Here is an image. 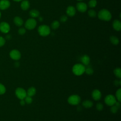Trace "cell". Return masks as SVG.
<instances>
[{
  "label": "cell",
  "instance_id": "cell-8",
  "mask_svg": "<svg viewBox=\"0 0 121 121\" xmlns=\"http://www.w3.org/2000/svg\"><path fill=\"white\" fill-rule=\"evenodd\" d=\"M9 56L12 59L17 60L20 59L21 53L19 51L14 49L10 51L9 53Z\"/></svg>",
  "mask_w": 121,
  "mask_h": 121
},
{
  "label": "cell",
  "instance_id": "cell-1",
  "mask_svg": "<svg viewBox=\"0 0 121 121\" xmlns=\"http://www.w3.org/2000/svg\"><path fill=\"white\" fill-rule=\"evenodd\" d=\"M98 17L99 19L105 21H109L112 18L111 12L106 9H102L98 13Z\"/></svg>",
  "mask_w": 121,
  "mask_h": 121
},
{
  "label": "cell",
  "instance_id": "cell-25",
  "mask_svg": "<svg viewBox=\"0 0 121 121\" xmlns=\"http://www.w3.org/2000/svg\"><path fill=\"white\" fill-rule=\"evenodd\" d=\"M85 72L88 75H91L93 74L94 70H93V69L91 67H87L86 68H85Z\"/></svg>",
  "mask_w": 121,
  "mask_h": 121
},
{
  "label": "cell",
  "instance_id": "cell-13",
  "mask_svg": "<svg viewBox=\"0 0 121 121\" xmlns=\"http://www.w3.org/2000/svg\"><path fill=\"white\" fill-rule=\"evenodd\" d=\"M80 61L82 63L81 64H82L85 66H88L90 63V57H89V56H88L86 54H85L81 57Z\"/></svg>",
  "mask_w": 121,
  "mask_h": 121
},
{
  "label": "cell",
  "instance_id": "cell-15",
  "mask_svg": "<svg viewBox=\"0 0 121 121\" xmlns=\"http://www.w3.org/2000/svg\"><path fill=\"white\" fill-rule=\"evenodd\" d=\"M112 27L117 31H120L121 29V23L119 20L115 19L112 22Z\"/></svg>",
  "mask_w": 121,
  "mask_h": 121
},
{
  "label": "cell",
  "instance_id": "cell-4",
  "mask_svg": "<svg viewBox=\"0 0 121 121\" xmlns=\"http://www.w3.org/2000/svg\"><path fill=\"white\" fill-rule=\"evenodd\" d=\"M81 101L80 97L78 95H70L68 99V102L72 105L78 104Z\"/></svg>",
  "mask_w": 121,
  "mask_h": 121
},
{
  "label": "cell",
  "instance_id": "cell-10",
  "mask_svg": "<svg viewBox=\"0 0 121 121\" xmlns=\"http://www.w3.org/2000/svg\"><path fill=\"white\" fill-rule=\"evenodd\" d=\"M76 8L78 11L82 13H84L86 11L87 7V5L85 3L80 2L77 4Z\"/></svg>",
  "mask_w": 121,
  "mask_h": 121
},
{
  "label": "cell",
  "instance_id": "cell-28",
  "mask_svg": "<svg viewBox=\"0 0 121 121\" xmlns=\"http://www.w3.org/2000/svg\"><path fill=\"white\" fill-rule=\"evenodd\" d=\"M24 100L25 101L26 103L27 104H30L33 102V99H32V97L30 96H28V95H26V97L24 98Z\"/></svg>",
  "mask_w": 121,
  "mask_h": 121
},
{
  "label": "cell",
  "instance_id": "cell-21",
  "mask_svg": "<svg viewBox=\"0 0 121 121\" xmlns=\"http://www.w3.org/2000/svg\"><path fill=\"white\" fill-rule=\"evenodd\" d=\"M110 40L111 43L114 45H117L119 43V40L118 38L115 36H111L110 37Z\"/></svg>",
  "mask_w": 121,
  "mask_h": 121
},
{
  "label": "cell",
  "instance_id": "cell-39",
  "mask_svg": "<svg viewBox=\"0 0 121 121\" xmlns=\"http://www.w3.org/2000/svg\"><path fill=\"white\" fill-rule=\"evenodd\" d=\"M78 0V1H82V0Z\"/></svg>",
  "mask_w": 121,
  "mask_h": 121
},
{
  "label": "cell",
  "instance_id": "cell-14",
  "mask_svg": "<svg viewBox=\"0 0 121 121\" xmlns=\"http://www.w3.org/2000/svg\"><path fill=\"white\" fill-rule=\"evenodd\" d=\"M76 11L74 7L72 6H68L66 9V13L69 17H73L76 14Z\"/></svg>",
  "mask_w": 121,
  "mask_h": 121
},
{
  "label": "cell",
  "instance_id": "cell-16",
  "mask_svg": "<svg viewBox=\"0 0 121 121\" xmlns=\"http://www.w3.org/2000/svg\"><path fill=\"white\" fill-rule=\"evenodd\" d=\"M20 7L22 10H26L30 7V3L27 0H22L20 4Z\"/></svg>",
  "mask_w": 121,
  "mask_h": 121
},
{
  "label": "cell",
  "instance_id": "cell-6",
  "mask_svg": "<svg viewBox=\"0 0 121 121\" xmlns=\"http://www.w3.org/2000/svg\"><path fill=\"white\" fill-rule=\"evenodd\" d=\"M117 102V99L113 95L110 94L106 96L104 98V103L108 106H112L115 104Z\"/></svg>",
  "mask_w": 121,
  "mask_h": 121
},
{
  "label": "cell",
  "instance_id": "cell-3",
  "mask_svg": "<svg viewBox=\"0 0 121 121\" xmlns=\"http://www.w3.org/2000/svg\"><path fill=\"white\" fill-rule=\"evenodd\" d=\"M38 32L42 36H46L48 35L51 32L50 27L46 25H41L38 28Z\"/></svg>",
  "mask_w": 121,
  "mask_h": 121
},
{
  "label": "cell",
  "instance_id": "cell-17",
  "mask_svg": "<svg viewBox=\"0 0 121 121\" xmlns=\"http://www.w3.org/2000/svg\"><path fill=\"white\" fill-rule=\"evenodd\" d=\"M14 22L15 24L17 26H21L23 24V19L19 17H16L14 18Z\"/></svg>",
  "mask_w": 121,
  "mask_h": 121
},
{
  "label": "cell",
  "instance_id": "cell-9",
  "mask_svg": "<svg viewBox=\"0 0 121 121\" xmlns=\"http://www.w3.org/2000/svg\"><path fill=\"white\" fill-rule=\"evenodd\" d=\"M10 30L9 25L6 22H2L0 23V31L3 33H8Z\"/></svg>",
  "mask_w": 121,
  "mask_h": 121
},
{
  "label": "cell",
  "instance_id": "cell-12",
  "mask_svg": "<svg viewBox=\"0 0 121 121\" xmlns=\"http://www.w3.org/2000/svg\"><path fill=\"white\" fill-rule=\"evenodd\" d=\"M10 3L8 0H0V9L5 10L9 7Z\"/></svg>",
  "mask_w": 121,
  "mask_h": 121
},
{
  "label": "cell",
  "instance_id": "cell-20",
  "mask_svg": "<svg viewBox=\"0 0 121 121\" xmlns=\"http://www.w3.org/2000/svg\"><path fill=\"white\" fill-rule=\"evenodd\" d=\"M29 15L32 17L35 18V17H37L39 16L40 13L38 10L35 9H33L30 11Z\"/></svg>",
  "mask_w": 121,
  "mask_h": 121
},
{
  "label": "cell",
  "instance_id": "cell-34",
  "mask_svg": "<svg viewBox=\"0 0 121 121\" xmlns=\"http://www.w3.org/2000/svg\"><path fill=\"white\" fill-rule=\"evenodd\" d=\"M5 43V39L0 36V47L2 46Z\"/></svg>",
  "mask_w": 121,
  "mask_h": 121
},
{
  "label": "cell",
  "instance_id": "cell-11",
  "mask_svg": "<svg viewBox=\"0 0 121 121\" xmlns=\"http://www.w3.org/2000/svg\"><path fill=\"white\" fill-rule=\"evenodd\" d=\"M102 96L101 92L98 89H94L92 92V97L95 101L99 100Z\"/></svg>",
  "mask_w": 121,
  "mask_h": 121
},
{
  "label": "cell",
  "instance_id": "cell-7",
  "mask_svg": "<svg viewBox=\"0 0 121 121\" xmlns=\"http://www.w3.org/2000/svg\"><path fill=\"white\" fill-rule=\"evenodd\" d=\"M16 96L19 99H24L27 95L26 91L22 87H17L15 90Z\"/></svg>",
  "mask_w": 121,
  "mask_h": 121
},
{
  "label": "cell",
  "instance_id": "cell-37",
  "mask_svg": "<svg viewBox=\"0 0 121 121\" xmlns=\"http://www.w3.org/2000/svg\"><path fill=\"white\" fill-rule=\"evenodd\" d=\"M14 0V1H17V2H18V1H22V0Z\"/></svg>",
  "mask_w": 121,
  "mask_h": 121
},
{
  "label": "cell",
  "instance_id": "cell-23",
  "mask_svg": "<svg viewBox=\"0 0 121 121\" xmlns=\"http://www.w3.org/2000/svg\"><path fill=\"white\" fill-rule=\"evenodd\" d=\"M60 22L57 20H54L53 21L51 24V27L52 29L55 30L59 28L60 26Z\"/></svg>",
  "mask_w": 121,
  "mask_h": 121
},
{
  "label": "cell",
  "instance_id": "cell-36",
  "mask_svg": "<svg viewBox=\"0 0 121 121\" xmlns=\"http://www.w3.org/2000/svg\"><path fill=\"white\" fill-rule=\"evenodd\" d=\"M39 20L40 21H42L43 20V17H39Z\"/></svg>",
  "mask_w": 121,
  "mask_h": 121
},
{
  "label": "cell",
  "instance_id": "cell-30",
  "mask_svg": "<svg viewBox=\"0 0 121 121\" xmlns=\"http://www.w3.org/2000/svg\"><path fill=\"white\" fill-rule=\"evenodd\" d=\"M6 90V89L5 86L3 84L0 83V95L4 94L5 93Z\"/></svg>",
  "mask_w": 121,
  "mask_h": 121
},
{
  "label": "cell",
  "instance_id": "cell-5",
  "mask_svg": "<svg viewBox=\"0 0 121 121\" xmlns=\"http://www.w3.org/2000/svg\"><path fill=\"white\" fill-rule=\"evenodd\" d=\"M37 25V22L34 18H28L25 22V26L28 30H32L34 29Z\"/></svg>",
  "mask_w": 121,
  "mask_h": 121
},
{
  "label": "cell",
  "instance_id": "cell-2",
  "mask_svg": "<svg viewBox=\"0 0 121 121\" xmlns=\"http://www.w3.org/2000/svg\"><path fill=\"white\" fill-rule=\"evenodd\" d=\"M85 66L81 63H77L75 64L72 67V72L76 76H81L85 73Z\"/></svg>",
  "mask_w": 121,
  "mask_h": 121
},
{
  "label": "cell",
  "instance_id": "cell-32",
  "mask_svg": "<svg viewBox=\"0 0 121 121\" xmlns=\"http://www.w3.org/2000/svg\"><path fill=\"white\" fill-rule=\"evenodd\" d=\"M26 30L25 28H24L23 27L20 28L18 30V33L20 35H24L26 33Z\"/></svg>",
  "mask_w": 121,
  "mask_h": 121
},
{
  "label": "cell",
  "instance_id": "cell-24",
  "mask_svg": "<svg viewBox=\"0 0 121 121\" xmlns=\"http://www.w3.org/2000/svg\"><path fill=\"white\" fill-rule=\"evenodd\" d=\"M115 97L117 100V101L121 102V89L119 88L116 92Z\"/></svg>",
  "mask_w": 121,
  "mask_h": 121
},
{
  "label": "cell",
  "instance_id": "cell-33",
  "mask_svg": "<svg viewBox=\"0 0 121 121\" xmlns=\"http://www.w3.org/2000/svg\"><path fill=\"white\" fill-rule=\"evenodd\" d=\"M67 19H68V17H67V16L66 15H63L60 18V21L62 23H64L66 22Z\"/></svg>",
  "mask_w": 121,
  "mask_h": 121
},
{
  "label": "cell",
  "instance_id": "cell-18",
  "mask_svg": "<svg viewBox=\"0 0 121 121\" xmlns=\"http://www.w3.org/2000/svg\"><path fill=\"white\" fill-rule=\"evenodd\" d=\"M36 88L34 86H31L28 89L26 92V94H27V95L32 97L35 95V94H36Z\"/></svg>",
  "mask_w": 121,
  "mask_h": 121
},
{
  "label": "cell",
  "instance_id": "cell-27",
  "mask_svg": "<svg viewBox=\"0 0 121 121\" xmlns=\"http://www.w3.org/2000/svg\"><path fill=\"white\" fill-rule=\"evenodd\" d=\"M88 15L90 17H94L96 16V13L95 10L93 9H90L88 11Z\"/></svg>",
  "mask_w": 121,
  "mask_h": 121
},
{
  "label": "cell",
  "instance_id": "cell-19",
  "mask_svg": "<svg viewBox=\"0 0 121 121\" xmlns=\"http://www.w3.org/2000/svg\"><path fill=\"white\" fill-rule=\"evenodd\" d=\"M82 105L86 108H90L93 105V102L89 100H86L82 102Z\"/></svg>",
  "mask_w": 121,
  "mask_h": 121
},
{
  "label": "cell",
  "instance_id": "cell-35",
  "mask_svg": "<svg viewBox=\"0 0 121 121\" xmlns=\"http://www.w3.org/2000/svg\"><path fill=\"white\" fill-rule=\"evenodd\" d=\"M26 104V102H25V101L24 99H21L20 100V104L21 105H24Z\"/></svg>",
  "mask_w": 121,
  "mask_h": 121
},
{
  "label": "cell",
  "instance_id": "cell-38",
  "mask_svg": "<svg viewBox=\"0 0 121 121\" xmlns=\"http://www.w3.org/2000/svg\"><path fill=\"white\" fill-rule=\"evenodd\" d=\"M1 13H0V17H1Z\"/></svg>",
  "mask_w": 121,
  "mask_h": 121
},
{
  "label": "cell",
  "instance_id": "cell-29",
  "mask_svg": "<svg viewBox=\"0 0 121 121\" xmlns=\"http://www.w3.org/2000/svg\"><path fill=\"white\" fill-rule=\"evenodd\" d=\"M119 108H118L117 106H116L115 104L112 106L111 108V112L113 113H115L117 112L118 109Z\"/></svg>",
  "mask_w": 121,
  "mask_h": 121
},
{
  "label": "cell",
  "instance_id": "cell-22",
  "mask_svg": "<svg viewBox=\"0 0 121 121\" xmlns=\"http://www.w3.org/2000/svg\"><path fill=\"white\" fill-rule=\"evenodd\" d=\"M113 73L115 76L119 78H121V69L120 68H116L113 70Z\"/></svg>",
  "mask_w": 121,
  "mask_h": 121
},
{
  "label": "cell",
  "instance_id": "cell-26",
  "mask_svg": "<svg viewBox=\"0 0 121 121\" xmlns=\"http://www.w3.org/2000/svg\"><path fill=\"white\" fill-rule=\"evenodd\" d=\"M88 6L91 8H94L97 5V1L96 0H90L88 3Z\"/></svg>",
  "mask_w": 121,
  "mask_h": 121
},
{
  "label": "cell",
  "instance_id": "cell-31",
  "mask_svg": "<svg viewBox=\"0 0 121 121\" xmlns=\"http://www.w3.org/2000/svg\"><path fill=\"white\" fill-rule=\"evenodd\" d=\"M103 107H104V106L102 103H98L96 104V108L97 110H98L99 111H101L103 109Z\"/></svg>",
  "mask_w": 121,
  "mask_h": 121
}]
</instances>
